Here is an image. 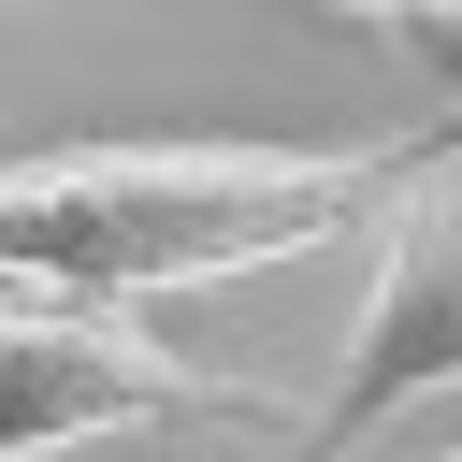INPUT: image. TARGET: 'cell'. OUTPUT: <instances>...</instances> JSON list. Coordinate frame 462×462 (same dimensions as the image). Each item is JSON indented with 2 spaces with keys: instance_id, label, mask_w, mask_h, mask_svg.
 <instances>
[{
  "instance_id": "277c9868",
  "label": "cell",
  "mask_w": 462,
  "mask_h": 462,
  "mask_svg": "<svg viewBox=\"0 0 462 462\" xmlns=\"http://www.w3.org/2000/svg\"><path fill=\"white\" fill-rule=\"evenodd\" d=\"M404 58H419V72L462 101V0H448V14H419V29H404Z\"/></svg>"
},
{
  "instance_id": "8992f818",
  "label": "cell",
  "mask_w": 462,
  "mask_h": 462,
  "mask_svg": "<svg viewBox=\"0 0 462 462\" xmlns=\"http://www.w3.org/2000/svg\"><path fill=\"white\" fill-rule=\"evenodd\" d=\"M448 462H462V448H448Z\"/></svg>"
},
{
  "instance_id": "6da1fadb",
  "label": "cell",
  "mask_w": 462,
  "mask_h": 462,
  "mask_svg": "<svg viewBox=\"0 0 462 462\" xmlns=\"http://www.w3.org/2000/svg\"><path fill=\"white\" fill-rule=\"evenodd\" d=\"M419 144H43V159H0V289L130 318L159 289L303 260V245L361 231Z\"/></svg>"
},
{
  "instance_id": "7a4b0ae2",
  "label": "cell",
  "mask_w": 462,
  "mask_h": 462,
  "mask_svg": "<svg viewBox=\"0 0 462 462\" xmlns=\"http://www.w3.org/2000/svg\"><path fill=\"white\" fill-rule=\"evenodd\" d=\"M101 433H274V390L159 346L116 303L0 289V462H58Z\"/></svg>"
},
{
  "instance_id": "3957f363",
  "label": "cell",
  "mask_w": 462,
  "mask_h": 462,
  "mask_svg": "<svg viewBox=\"0 0 462 462\" xmlns=\"http://www.w3.org/2000/svg\"><path fill=\"white\" fill-rule=\"evenodd\" d=\"M375 289L346 318L332 390L303 404V462H346L375 419H404L419 390H462V130H433L390 188H375Z\"/></svg>"
},
{
  "instance_id": "5b68a950",
  "label": "cell",
  "mask_w": 462,
  "mask_h": 462,
  "mask_svg": "<svg viewBox=\"0 0 462 462\" xmlns=\"http://www.w3.org/2000/svg\"><path fill=\"white\" fill-rule=\"evenodd\" d=\"M332 14H375V29H419V14H448V0H332Z\"/></svg>"
}]
</instances>
